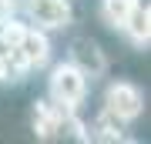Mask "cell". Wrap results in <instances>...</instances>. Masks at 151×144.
Listing matches in <instances>:
<instances>
[{
    "mask_svg": "<svg viewBox=\"0 0 151 144\" xmlns=\"http://www.w3.org/2000/svg\"><path fill=\"white\" fill-rule=\"evenodd\" d=\"M17 50H20L24 64H27V70L34 67H44L50 60V40H47V30H40V27H27L24 24L20 37H17Z\"/></svg>",
    "mask_w": 151,
    "mask_h": 144,
    "instance_id": "277c9868",
    "label": "cell"
},
{
    "mask_svg": "<svg viewBox=\"0 0 151 144\" xmlns=\"http://www.w3.org/2000/svg\"><path fill=\"white\" fill-rule=\"evenodd\" d=\"M84 94H87V74L74 60H64V64H57L50 70V101L54 104L77 111V104L84 101Z\"/></svg>",
    "mask_w": 151,
    "mask_h": 144,
    "instance_id": "6da1fadb",
    "label": "cell"
},
{
    "mask_svg": "<svg viewBox=\"0 0 151 144\" xmlns=\"http://www.w3.org/2000/svg\"><path fill=\"white\" fill-rule=\"evenodd\" d=\"M134 4H138V0H101V17H104V24L118 30V27L124 24V17L131 14Z\"/></svg>",
    "mask_w": 151,
    "mask_h": 144,
    "instance_id": "ba28073f",
    "label": "cell"
},
{
    "mask_svg": "<svg viewBox=\"0 0 151 144\" xmlns=\"http://www.w3.org/2000/svg\"><path fill=\"white\" fill-rule=\"evenodd\" d=\"M74 64L81 67L84 74H101L104 70V57H101V50H97V44L77 40L74 44Z\"/></svg>",
    "mask_w": 151,
    "mask_h": 144,
    "instance_id": "52a82bcc",
    "label": "cell"
},
{
    "mask_svg": "<svg viewBox=\"0 0 151 144\" xmlns=\"http://www.w3.org/2000/svg\"><path fill=\"white\" fill-rule=\"evenodd\" d=\"M24 74H27V64H24L20 50L0 34V84H7V80H24Z\"/></svg>",
    "mask_w": 151,
    "mask_h": 144,
    "instance_id": "8992f818",
    "label": "cell"
},
{
    "mask_svg": "<svg viewBox=\"0 0 151 144\" xmlns=\"http://www.w3.org/2000/svg\"><path fill=\"white\" fill-rule=\"evenodd\" d=\"M27 17L40 30H60L70 24V4L67 0H24Z\"/></svg>",
    "mask_w": 151,
    "mask_h": 144,
    "instance_id": "3957f363",
    "label": "cell"
},
{
    "mask_svg": "<svg viewBox=\"0 0 151 144\" xmlns=\"http://www.w3.org/2000/svg\"><path fill=\"white\" fill-rule=\"evenodd\" d=\"M121 30L131 37L134 47H148V40H151V10H148V4H134L131 7V14L121 24Z\"/></svg>",
    "mask_w": 151,
    "mask_h": 144,
    "instance_id": "5b68a950",
    "label": "cell"
},
{
    "mask_svg": "<svg viewBox=\"0 0 151 144\" xmlns=\"http://www.w3.org/2000/svg\"><path fill=\"white\" fill-rule=\"evenodd\" d=\"M141 107H145V97L134 84H128V80H118V84L108 87V94H104V111L114 114L118 121H134L141 114Z\"/></svg>",
    "mask_w": 151,
    "mask_h": 144,
    "instance_id": "7a4b0ae2",
    "label": "cell"
}]
</instances>
